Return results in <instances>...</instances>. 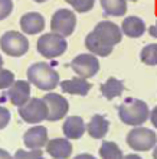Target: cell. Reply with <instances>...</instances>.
Masks as SVG:
<instances>
[{
	"mask_svg": "<svg viewBox=\"0 0 157 159\" xmlns=\"http://www.w3.org/2000/svg\"><path fill=\"white\" fill-rule=\"evenodd\" d=\"M26 77L32 85H35L42 91H52L61 84L59 74L56 72V70L46 62L32 64L26 71Z\"/></svg>",
	"mask_w": 157,
	"mask_h": 159,
	"instance_id": "obj_1",
	"label": "cell"
},
{
	"mask_svg": "<svg viewBox=\"0 0 157 159\" xmlns=\"http://www.w3.org/2000/svg\"><path fill=\"white\" fill-rule=\"evenodd\" d=\"M118 117L127 126H141L147 121V119H150L149 106L143 100L128 97L118 107Z\"/></svg>",
	"mask_w": 157,
	"mask_h": 159,
	"instance_id": "obj_2",
	"label": "cell"
},
{
	"mask_svg": "<svg viewBox=\"0 0 157 159\" xmlns=\"http://www.w3.org/2000/svg\"><path fill=\"white\" fill-rule=\"evenodd\" d=\"M37 52L46 59H54L63 55L68 49V42L63 36L56 35L54 32L43 34L36 42Z\"/></svg>",
	"mask_w": 157,
	"mask_h": 159,
	"instance_id": "obj_3",
	"label": "cell"
},
{
	"mask_svg": "<svg viewBox=\"0 0 157 159\" xmlns=\"http://www.w3.org/2000/svg\"><path fill=\"white\" fill-rule=\"evenodd\" d=\"M127 145L137 152H147L157 146V134L149 127L137 126L128 132Z\"/></svg>",
	"mask_w": 157,
	"mask_h": 159,
	"instance_id": "obj_4",
	"label": "cell"
},
{
	"mask_svg": "<svg viewBox=\"0 0 157 159\" xmlns=\"http://www.w3.org/2000/svg\"><path fill=\"white\" fill-rule=\"evenodd\" d=\"M0 48L7 57L19 58L29 51V41L23 34L7 30L0 36Z\"/></svg>",
	"mask_w": 157,
	"mask_h": 159,
	"instance_id": "obj_5",
	"label": "cell"
},
{
	"mask_svg": "<svg viewBox=\"0 0 157 159\" xmlns=\"http://www.w3.org/2000/svg\"><path fill=\"white\" fill-rule=\"evenodd\" d=\"M49 109L43 98L32 97L25 106L19 107V116L22 120L30 125H39L43 120H48Z\"/></svg>",
	"mask_w": 157,
	"mask_h": 159,
	"instance_id": "obj_6",
	"label": "cell"
},
{
	"mask_svg": "<svg viewBox=\"0 0 157 159\" xmlns=\"http://www.w3.org/2000/svg\"><path fill=\"white\" fill-rule=\"evenodd\" d=\"M76 28V16L72 10L68 9H58L52 15L50 19V32L61 35L63 38L74 34Z\"/></svg>",
	"mask_w": 157,
	"mask_h": 159,
	"instance_id": "obj_7",
	"label": "cell"
},
{
	"mask_svg": "<svg viewBox=\"0 0 157 159\" xmlns=\"http://www.w3.org/2000/svg\"><path fill=\"white\" fill-rule=\"evenodd\" d=\"M71 70L78 77L91 78L99 71L98 57L92 54H79L71 61Z\"/></svg>",
	"mask_w": 157,
	"mask_h": 159,
	"instance_id": "obj_8",
	"label": "cell"
},
{
	"mask_svg": "<svg viewBox=\"0 0 157 159\" xmlns=\"http://www.w3.org/2000/svg\"><path fill=\"white\" fill-rule=\"evenodd\" d=\"M43 100H45V103L48 104V109H49V114H48V120L49 121H58L68 114L69 103L63 96L52 91L48 93L43 97Z\"/></svg>",
	"mask_w": 157,
	"mask_h": 159,
	"instance_id": "obj_9",
	"label": "cell"
},
{
	"mask_svg": "<svg viewBox=\"0 0 157 159\" xmlns=\"http://www.w3.org/2000/svg\"><path fill=\"white\" fill-rule=\"evenodd\" d=\"M30 85L32 84L28 80H16L12 84V87L7 88V98L13 106L22 107L32 98L30 97Z\"/></svg>",
	"mask_w": 157,
	"mask_h": 159,
	"instance_id": "obj_10",
	"label": "cell"
},
{
	"mask_svg": "<svg viewBox=\"0 0 157 159\" xmlns=\"http://www.w3.org/2000/svg\"><path fill=\"white\" fill-rule=\"evenodd\" d=\"M94 32L102 41H105L107 43H110L112 46L120 43L121 39H123V35H124L120 26L116 25L114 22H108V20L98 22L94 28Z\"/></svg>",
	"mask_w": 157,
	"mask_h": 159,
	"instance_id": "obj_11",
	"label": "cell"
},
{
	"mask_svg": "<svg viewBox=\"0 0 157 159\" xmlns=\"http://www.w3.org/2000/svg\"><path fill=\"white\" fill-rule=\"evenodd\" d=\"M48 142V130L45 126H33L23 134V143L28 149H42Z\"/></svg>",
	"mask_w": 157,
	"mask_h": 159,
	"instance_id": "obj_12",
	"label": "cell"
},
{
	"mask_svg": "<svg viewBox=\"0 0 157 159\" xmlns=\"http://www.w3.org/2000/svg\"><path fill=\"white\" fill-rule=\"evenodd\" d=\"M20 29L26 35H37L45 29V17L37 12H28L20 17Z\"/></svg>",
	"mask_w": 157,
	"mask_h": 159,
	"instance_id": "obj_13",
	"label": "cell"
},
{
	"mask_svg": "<svg viewBox=\"0 0 157 159\" xmlns=\"http://www.w3.org/2000/svg\"><path fill=\"white\" fill-rule=\"evenodd\" d=\"M61 88L66 94H72V96H81L85 97L88 96V93L91 90V83L87 81V78L82 77H74L69 80H63L61 81Z\"/></svg>",
	"mask_w": 157,
	"mask_h": 159,
	"instance_id": "obj_14",
	"label": "cell"
},
{
	"mask_svg": "<svg viewBox=\"0 0 157 159\" xmlns=\"http://www.w3.org/2000/svg\"><path fill=\"white\" fill-rule=\"evenodd\" d=\"M46 152L54 159H68L72 155V143L66 138L52 139L46 145Z\"/></svg>",
	"mask_w": 157,
	"mask_h": 159,
	"instance_id": "obj_15",
	"label": "cell"
},
{
	"mask_svg": "<svg viewBox=\"0 0 157 159\" xmlns=\"http://www.w3.org/2000/svg\"><path fill=\"white\" fill-rule=\"evenodd\" d=\"M63 136L66 139H81L84 136V133L87 132V126L85 121L81 116H69L66 117L62 126Z\"/></svg>",
	"mask_w": 157,
	"mask_h": 159,
	"instance_id": "obj_16",
	"label": "cell"
},
{
	"mask_svg": "<svg viewBox=\"0 0 157 159\" xmlns=\"http://www.w3.org/2000/svg\"><path fill=\"white\" fill-rule=\"evenodd\" d=\"M85 46H87V49L89 51L92 55H95V57H108V55L112 52V49H114V46L107 43L105 41H102L94 30L87 35V38H85Z\"/></svg>",
	"mask_w": 157,
	"mask_h": 159,
	"instance_id": "obj_17",
	"label": "cell"
},
{
	"mask_svg": "<svg viewBox=\"0 0 157 159\" xmlns=\"http://www.w3.org/2000/svg\"><path fill=\"white\" fill-rule=\"evenodd\" d=\"M121 30L128 38H140L146 32V23L138 16H128L123 20Z\"/></svg>",
	"mask_w": 157,
	"mask_h": 159,
	"instance_id": "obj_18",
	"label": "cell"
},
{
	"mask_svg": "<svg viewBox=\"0 0 157 159\" xmlns=\"http://www.w3.org/2000/svg\"><path fill=\"white\" fill-rule=\"evenodd\" d=\"M110 129V121L104 117L102 114H94L87 125V132L88 134L94 139H102L105 138V134L108 133Z\"/></svg>",
	"mask_w": 157,
	"mask_h": 159,
	"instance_id": "obj_19",
	"label": "cell"
},
{
	"mask_svg": "<svg viewBox=\"0 0 157 159\" xmlns=\"http://www.w3.org/2000/svg\"><path fill=\"white\" fill-rule=\"evenodd\" d=\"M123 93H124V83L121 80L110 77L105 83L101 84V94L107 100H114L117 97H120Z\"/></svg>",
	"mask_w": 157,
	"mask_h": 159,
	"instance_id": "obj_20",
	"label": "cell"
},
{
	"mask_svg": "<svg viewBox=\"0 0 157 159\" xmlns=\"http://www.w3.org/2000/svg\"><path fill=\"white\" fill-rule=\"evenodd\" d=\"M105 15L110 16H124L127 12V0H99Z\"/></svg>",
	"mask_w": 157,
	"mask_h": 159,
	"instance_id": "obj_21",
	"label": "cell"
},
{
	"mask_svg": "<svg viewBox=\"0 0 157 159\" xmlns=\"http://www.w3.org/2000/svg\"><path fill=\"white\" fill-rule=\"evenodd\" d=\"M99 156H101V159H123L124 153L116 142L104 140L101 143V148H99Z\"/></svg>",
	"mask_w": 157,
	"mask_h": 159,
	"instance_id": "obj_22",
	"label": "cell"
},
{
	"mask_svg": "<svg viewBox=\"0 0 157 159\" xmlns=\"http://www.w3.org/2000/svg\"><path fill=\"white\" fill-rule=\"evenodd\" d=\"M140 59L146 65H157V43L146 45L140 52Z\"/></svg>",
	"mask_w": 157,
	"mask_h": 159,
	"instance_id": "obj_23",
	"label": "cell"
},
{
	"mask_svg": "<svg viewBox=\"0 0 157 159\" xmlns=\"http://www.w3.org/2000/svg\"><path fill=\"white\" fill-rule=\"evenodd\" d=\"M65 2L69 6H72V9L78 13L89 12V10H92L95 4V0H65Z\"/></svg>",
	"mask_w": 157,
	"mask_h": 159,
	"instance_id": "obj_24",
	"label": "cell"
},
{
	"mask_svg": "<svg viewBox=\"0 0 157 159\" xmlns=\"http://www.w3.org/2000/svg\"><path fill=\"white\" fill-rule=\"evenodd\" d=\"M13 159H45L42 149H17L13 155Z\"/></svg>",
	"mask_w": 157,
	"mask_h": 159,
	"instance_id": "obj_25",
	"label": "cell"
},
{
	"mask_svg": "<svg viewBox=\"0 0 157 159\" xmlns=\"http://www.w3.org/2000/svg\"><path fill=\"white\" fill-rule=\"evenodd\" d=\"M15 81H16V80H15V74H13L12 71H9L6 68H2V70H0V90L10 88Z\"/></svg>",
	"mask_w": 157,
	"mask_h": 159,
	"instance_id": "obj_26",
	"label": "cell"
},
{
	"mask_svg": "<svg viewBox=\"0 0 157 159\" xmlns=\"http://www.w3.org/2000/svg\"><path fill=\"white\" fill-rule=\"evenodd\" d=\"M13 12L12 0H0V20H4Z\"/></svg>",
	"mask_w": 157,
	"mask_h": 159,
	"instance_id": "obj_27",
	"label": "cell"
},
{
	"mask_svg": "<svg viewBox=\"0 0 157 159\" xmlns=\"http://www.w3.org/2000/svg\"><path fill=\"white\" fill-rule=\"evenodd\" d=\"M9 121H10V111L6 107L0 106V130L4 129L9 125Z\"/></svg>",
	"mask_w": 157,
	"mask_h": 159,
	"instance_id": "obj_28",
	"label": "cell"
},
{
	"mask_svg": "<svg viewBox=\"0 0 157 159\" xmlns=\"http://www.w3.org/2000/svg\"><path fill=\"white\" fill-rule=\"evenodd\" d=\"M150 121H151V125L157 129V106L150 111Z\"/></svg>",
	"mask_w": 157,
	"mask_h": 159,
	"instance_id": "obj_29",
	"label": "cell"
},
{
	"mask_svg": "<svg viewBox=\"0 0 157 159\" xmlns=\"http://www.w3.org/2000/svg\"><path fill=\"white\" fill-rule=\"evenodd\" d=\"M0 159H13V156L7 151H4V149L0 148Z\"/></svg>",
	"mask_w": 157,
	"mask_h": 159,
	"instance_id": "obj_30",
	"label": "cell"
},
{
	"mask_svg": "<svg viewBox=\"0 0 157 159\" xmlns=\"http://www.w3.org/2000/svg\"><path fill=\"white\" fill-rule=\"evenodd\" d=\"M149 34H150V36L157 38V22H156V25H153V26H150L149 28Z\"/></svg>",
	"mask_w": 157,
	"mask_h": 159,
	"instance_id": "obj_31",
	"label": "cell"
},
{
	"mask_svg": "<svg viewBox=\"0 0 157 159\" xmlns=\"http://www.w3.org/2000/svg\"><path fill=\"white\" fill-rule=\"evenodd\" d=\"M74 159H97V158L89 155V153H79V155H76Z\"/></svg>",
	"mask_w": 157,
	"mask_h": 159,
	"instance_id": "obj_32",
	"label": "cell"
},
{
	"mask_svg": "<svg viewBox=\"0 0 157 159\" xmlns=\"http://www.w3.org/2000/svg\"><path fill=\"white\" fill-rule=\"evenodd\" d=\"M123 159H143L140 155H134V153H130V155H125Z\"/></svg>",
	"mask_w": 157,
	"mask_h": 159,
	"instance_id": "obj_33",
	"label": "cell"
},
{
	"mask_svg": "<svg viewBox=\"0 0 157 159\" xmlns=\"http://www.w3.org/2000/svg\"><path fill=\"white\" fill-rule=\"evenodd\" d=\"M153 159H157V146L153 149Z\"/></svg>",
	"mask_w": 157,
	"mask_h": 159,
	"instance_id": "obj_34",
	"label": "cell"
},
{
	"mask_svg": "<svg viewBox=\"0 0 157 159\" xmlns=\"http://www.w3.org/2000/svg\"><path fill=\"white\" fill-rule=\"evenodd\" d=\"M3 68V58H2V55H0V70Z\"/></svg>",
	"mask_w": 157,
	"mask_h": 159,
	"instance_id": "obj_35",
	"label": "cell"
},
{
	"mask_svg": "<svg viewBox=\"0 0 157 159\" xmlns=\"http://www.w3.org/2000/svg\"><path fill=\"white\" fill-rule=\"evenodd\" d=\"M33 2H36V3H45V2H48V0H33Z\"/></svg>",
	"mask_w": 157,
	"mask_h": 159,
	"instance_id": "obj_36",
	"label": "cell"
},
{
	"mask_svg": "<svg viewBox=\"0 0 157 159\" xmlns=\"http://www.w3.org/2000/svg\"><path fill=\"white\" fill-rule=\"evenodd\" d=\"M130 2H137V0H130Z\"/></svg>",
	"mask_w": 157,
	"mask_h": 159,
	"instance_id": "obj_37",
	"label": "cell"
}]
</instances>
